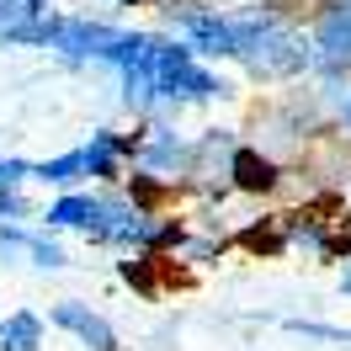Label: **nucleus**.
<instances>
[{
	"label": "nucleus",
	"instance_id": "nucleus-4",
	"mask_svg": "<svg viewBox=\"0 0 351 351\" xmlns=\"http://www.w3.org/2000/svg\"><path fill=\"white\" fill-rule=\"evenodd\" d=\"M53 325L75 330L90 351H123V346H117V335H112V325L101 319V314H90L86 304H59V308H53Z\"/></svg>",
	"mask_w": 351,
	"mask_h": 351
},
{
	"label": "nucleus",
	"instance_id": "nucleus-17",
	"mask_svg": "<svg viewBox=\"0 0 351 351\" xmlns=\"http://www.w3.org/2000/svg\"><path fill=\"white\" fill-rule=\"evenodd\" d=\"M346 293H351V271H346Z\"/></svg>",
	"mask_w": 351,
	"mask_h": 351
},
{
	"label": "nucleus",
	"instance_id": "nucleus-16",
	"mask_svg": "<svg viewBox=\"0 0 351 351\" xmlns=\"http://www.w3.org/2000/svg\"><path fill=\"white\" fill-rule=\"evenodd\" d=\"M346 128H351V101H346Z\"/></svg>",
	"mask_w": 351,
	"mask_h": 351
},
{
	"label": "nucleus",
	"instance_id": "nucleus-3",
	"mask_svg": "<svg viewBox=\"0 0 351 351\" xmlns=\"http://www.w3.org/2000/svg\"><path fill=\"white\" fill-rule=\"evenodd\" d=\"M38 0H0V43H48L53 22H32Z\"/></svg>",
	"mask_w": 351,
	"mask_h": 351
},
{
	"label": "nucleus",
	"instance_id": "nucleus-2",
	"mask_svg": "<svg viewBox=\"0 0 351 351\" xmlns=\"http://www.w3.org/2000/svg\"><path fill=\"white\" fill-rule=\"evenodd\" d=\"M154 90H165V96H219L223 86L186 59V48H154Z\"/></svg>",
	"mask_w": 351,
	"mask_h": 351
},
{
	"label": "nucleus",
	"instance_id": "nucleus-7",
	"mask_svg": "<svg viewBox=\"0 0 351 351\" xmlns=\"http://www.w3.org/2000/svg\"><path fill=\"white\" fill-rule=\"evenodd\" d=\"M234 181H240L245 192H271V186H277V165L261 160L256 149H240L234 154Z\"/></svg>",
	"mask_w": 351,
	"mask_h": 351
},
{
	"label": "nucleus",
	"instance_id": "nucleus-6",
	"mask_svg": "<svg viewBox=\"0 0 351 351\" xmlns=\"http://www.w3.org/2000/svg\"><path fill=\"white\" fill-rule=\"evenodd\" d=\"M117 32H107V27H86V22H69V27H53V43L69 48V53H101V48L112 43Z\"/></svg>",
	"mask_w": 351,
	"mask_h": 351
},
{
	"label": "nucleus",
	"instance_id": "nucleus-13",
	"mask_svg": "<svg viewBox=\"0 0 351 351\" xmlns=\"http://www.w3.org/2000/svg\"><path fill=\"white\" fill-rule=\"evenodd\" d=\"M22 213H27V202L16 197L11 186H0V219H22Z\"/></svg>",
	"mask_w": 351,
	"mask_h": 351
},
{
	"label": "nucleus",
	"instance_id": "nucleus-5",
	"mask_svg": "<svg viewBox=\"0 0 351 351\" xmlns=\"http://www.w3.org/2000/svg\"><path fill=\"white\" fill-rule=\"evenodd\" d=\"M48 219H53V223H69V229H96V234H101L107 208H101L96 197H64L59 208H48Z\"/></svg>",
	"mask_w": 351,
	"mask_h": 351
},
{
	"label": "nucleus",
	"instance_id": "nucleus-11",
	"mask_svg": "<svg viewBox=\"0 0 351 351\" xmlns=\"http://www.w3.org/2000/svg\"><path fill=\"white\" fill-rule=\"evenodd\" d=\"M282 240H287L282 219H277V223H256V229H245V234H240V245L261 250V256H277V250H282Z\"/></svg>",
	"mask_w": 351,
	"mask_h": 351
},
{
	"label": "nucleus",
	"instance_id": "nucleus-10",
	"mask_svg": "<svg viewBox=\"0 0 351 351\" xmlns=\"http://www.w3.org/2000/svg\"><path fill=\"white\" fill-rule=\"evenodd\" d=\"M319 43L335 48V53H346L351 48V5H341V11H330L325 27H319Z\"/></svg>",
	"mask_w": 351,
	"mask_h": 351
},
{
	"label": "nucleus",
	"instance_id": "nucleus-14",
	"mask_svg": "<svg viewBox=\"0 0 351 351\" xmlns=\"http://www.w3.org/2000/svg\"><path fill=\"white\" fill-rule=\"evenodd\" d=\"M22 176H27L22 160H5V165H0V186H11V181H22Z\"/></svg>",
	"mask_w": 351,
	"mask_h": 351
},
{
	"label": "nucleus",
	"instance_id": "nucleus-15",
	"mask_svg": "<svg viewBox=\"0 0 351 351\" xmlns=\"http://www.w3.org/2000/svg\"><path fill=\"white\" fill-rule=\"evenodd\" d=\"M325 245H330V250H346V256H351V223L341 229V234H335V240H325Z\"/></svg>",
	"mask_w": 351,
	"mask_h": 351
},
{
	"label": "nucleus",
	"instance_id": "nucleus-1",
	"mask_svg": "<svg viewBox=\"0 0 351 351\" xmlns=\"http://www.w3.org/2000/svg\"><path fill=\"white\" fill-rule=\"evenodd\" d=\"M240 53H245V64H250L256 80H282V75H298V69L308 64L304 38H293V32H282V27H261Z\"/></svg>",
	"mask_w": 351,
	"mask_h": 351
},
{
	"label": "nucleus",
	"instance_id": "nucleus-8",
	"mask_svg": "<svg viewBox=\"0 0 351 351\" xmlns=\"http://www.w3.org/2000/svg\"><path fill=\"white\" fill-rule=\"evenodd\" d=\"M0 256H32L38 266H64L59 245H48V240H27V234H16V229H0Z\"/></svg>",
	"mask_w": 351,
	"mask_h": 351
},
{
	"label": "nucleus",
	"instance_id": "nucleus-9",
	"mask_svg": "<svg viewBox=\"0 0 351 351\" xmlns=\"http://www.w3.org/2000/svg\"><path fill=\"white\" fill-rule=\"evenodd\" d=\"M0 341H5V351H38V341H43V325H38L32 314H11V319L0 325Z\"/></svg>",
	"mask_w": 351,
	"mask_h": 351
},
{
	"label": "nucleus",
	"instance_id": "nucleus-12",
	"mask_svg": "<svg viewBox=\"0 0 351 351\" xmlns=\"http://www.w3.org/2000/svg\"><path fill=\"white\" fill-rule=\"evenodd\" d=\"M80 171H86V154H64V160H48V165H38V176H43V181H59V186H64V181H75Z\"/></svg>",
	"mask_w": 351,
	"mask_h": 351
}]
</instances>
